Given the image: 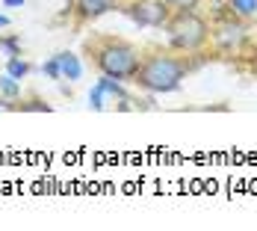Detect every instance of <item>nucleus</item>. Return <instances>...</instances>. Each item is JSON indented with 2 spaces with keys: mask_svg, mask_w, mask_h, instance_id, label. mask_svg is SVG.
I'll return each instance as SVG.
<instances>
[{
  "mask_svg": "<svg viewBox=\"0 0 257 231\" xmlns=\"http://www.w3.org/2000/svg\"><path fill=\"white\" fill-rule=\"evenodd\" d=\"M186 74H189V62L178 56V51H151L142 53L133 83L151 95H169V92H178Z\"/></svg>",
  "mask_w": 257,
  "mask_h": 231,
  "instance_id": "f257e3e1",
  "label": "nucleus"
},
{
  "mask_svg": "<svg viewBox=\"0 0 257 231\" xmlns=\"http://www.w3.org/2000/svg\"><path fill=\"white\" fill-rule=\"evenodd\" d=\"M89 51L95 56V68L115 80H133L139 71V62H142L139 48L124 39H101L95 48L89 45Z\"/></svg>",
  "mask_w": 257,
  "mask_h": 231,
  "instance_id": "f03ea898",
  "label": "nucleus"
},
{
  "mask_svg": "<svg viewBox=\"0 0 257 231\" xmlns=\"http://www.w3.org/2000/svg\"><path fill=\"white\" fill-rule=\"evenodd\" d=\"M163 30H166L169 48L178 53H198L210 42V24L195 9H175Z\"/></svg>",
  "mask_w": 257,
  "mask_h": 231,
  "instance_id": "7ed1b4c3",
  "label": "nucleus"
},
{
  "mask_svg": "<svg viewBox=\"0 0 257 231\" xmlns=\"http://www.w3.org/2000/svg\"><path fill=\"white\" fill-rule=\"evenodd\" d=\"M121 12L139 27H166L172 18V9L163 0H127L121 3Z\"/></svg>",
  "mask_w": 257,
  "mask_h": 231,
  "instance_id": "20e7f679",
  "label": "nucleus"
},
{
  "mask_svg": "<svg viewBox=\"0 0 257 231\" xmlns=\"http://www.w3.org/2000/svg\"><path fill=\"white\" fill-rule=\"evenodd\" d=\"M210 36H213V42L222 51H236L245 42V27L239 24L236 18H228V21H222L216 30H210Z\"/></svg>",
  "mask_w": 257,
  "mask_h": 231,
  "instance_id": "39448f33",
  "label": "nucleus"
},
{
  "mask_svg": "<svg viewBox=\"0 0 257 231\" xmlns=\"http://www.w3.org/2000/svg\"><path fill=\"white\" fill-rule=\"evenodd\" d=\"M124 0H74V12H77L80 21H95L106 12H115L121 9Z\"/></svg>",
  "mask_w": 257,
  "mask_h": 231,
  "instance_id": "423d86ee",
  "label": "nucleus"
},
{
  "mask_svg": "<svg viewBox=\"0 0 257 231\" xmlns=\"http://www.w3.org/2000/svg\"><path fill=\"white\" fill-rule=\"evenodd\" d=\"M56 59H59V68H62V80H80L83 77V62H80L77 53L71 51H59L56 53Z\"/></svg>",
  "mask_w": 257,
  "mask_h": 231,
  "instance_id": "0eeeda50",
  "label": "nucleus"
},
{
  "mask_svg": "<svg viewBox=\"0 0 257 231\" xmlns=\"http://www.w3.org/2000/svg\"><path fill=\"white\" fill-rule=\"evenodd\" d=\"M0 95H6L9 101H21V80H15L12 74H0Z\"/></svg>",
  "mask_w": 257,
  "mask_h": 231,
  "instance_id": "6e6552de",
  "label": "nucleus"
},
{
  "mask_svg": "<svg viewBox=\"0 0 257 231\" xmlns=\"http://www.w3.org/2000/svg\"><path fill=\"white\" fill-rule=\"evenodd\" d=\"M30 62L27 59H21V56H12V59H6V74H12L15 80H24L27 74H30Z\"/></svg>",
  "mask_w": 257,
  "mask_h": 231,
  "instance_id": "1a4fd4ad",
  "label": "nucleus"
},
{
  "mask_svg": "<svg viewBox=\"0 0 257 231\" xmlns=\"http://www.w3.org/2000/svg\"><path fill=\"white\" fill-rule=\"evenodd\" d=\"M231 12L236 18H254L257 15V0H231Z\"/></svg>",
  "mask_w": 257,
  "mask_h": 231,
  "instance_id": "9d476101",
  "label": "nucleus"
},
{
  "mask_svg": "<svg viewBox=\"0 0 257 231\" xmlns=\"http://www.w3.org/2000/svg\"><path fill=\"white\" fill-rule=\"evenodd\" d=\"M0 51L6 53L9 59L12 56H21V39L18 36H0Z\"/></svg>",
  "mask_w": 257,
  "mask_h": 231,
  "instance_id": "9b49d317",
  "label": "nucleus"
},
{
  "mask_svg": "<svg viewBox=\"0 0 257 231\" xmlns=\"http://www.w3.org/2000/svg\"><path fill=\"white\" fill-rule=\"evenodd\" d=\"M89 107H92L95 113H101L103 107H106V92H103L101 83H95V86H92V92H89Z\"/></svg>",
  "mask_w": 257,
  "mask_h": 231,
  "instance_id": "f8f14e48",
  "label": "nucleus"
},
{
  "mask_svg": "<svg viewBox=\"0 0 257 231\" xmlns=\"http://www.w3.org/2000/svg\"><path fill=\"white\" fill-rule=\"evenodd\" d=\"M15 110H21V113H51L53 107L45 101H39V98H33V101H18Z\"/></svg>",
  "mask_w": 257,
  "mask_h": 231,
  "instance_id": "ddd939ff",
  "label": "nucleus"
},
{
  "mask_svg": "<svg viewBox=\"0 0 257 231\" xmlns=\"http://www.w3.org/2000/svg\"><path fill=\"white\" fill-rule=\"evenodd\" d=\"M42 74H48L51 80H62V68H59V59H56V56H51V59L42 65Z\"/></svg>",
  "mask_w": 257,
  "mask_h": 231,
  "instance_id": "4468645a",
  "label": "nucleus"
},
{
  "mask_svg": "<svg viewBox=\"0 0 257 231\" xmlns=\"http://www.w3.org/2000/svg\"><path fill=\"white\" fill-rule=\"evenodd\" d=\"M163 3H166L172 12H175V9H195L201 0H163Z\"/></svg>",
  "mask_w": 257,
  "mask_h": 231,
  "instance_id": "2eb2a0df",
  "label": "nucleus"
},
{
  "mask_svg": "<svg viewBox=\"0 0 257 231\" xmlns=\"http://www.w3.org/2000/svg\"><path fill=\"white\" fill-rule=\"evenodd\" d=\"M3 6H9V9H18V6H24V0H3Z\"/></svg>",
  "mask_w": 257,
  "mask_h": 231,
  "instance_id": "dca6fc26",
  "label": "nucleus"
},
{
  "mask_svg": "<svg viewBox=\"0 0 257 231\" xmlns=\"http://www.w3.org/2000/svg\"><path fill=\"white\" fill-rule=\"evenodd\" d=\"M12 24V21H9V18H6V15H3V12H0V30H6V27Z\"/></svg>",
  "mask_w": 257,
  "mask_h": 231,
  "instance_id": "f3484780",
  "label": "nucleus"
}]
</instances>
